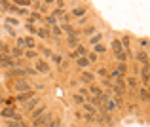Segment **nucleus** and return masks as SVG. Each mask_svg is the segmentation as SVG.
<instances>
[{"label":"nucleus","mask_w":150,"mask_h":127,"mask_svg":"<svg viewBox=\"0 0 150 127\" xmlns=\"http://www.w3.org/2000/svg\"><path fill=\"white\" fill-rule=\"evenodd\" d=\"M48 123H51V116H50V114H42V116L34 118V121H33L34 127H44V125H48Z\"/></svg>","instance_id":"nucleus-1"},{"label":"nucleus","mask_w":150,"mask_h":127,"mask_svg":"<svg viewBox=\"0 0 150 127\" xmlns=\"http://www.w3.org/2000/svg\"><path fill=\"white\" fill-rule=\"evenodd\" d=\"M15 91H17V93H29L30 85L27 84L25 80H17V82H15Z\"/></svg>","instance_id":"nucleus-2"},{"label":"nucleus","mask_w":150,"mask_h":127,"mask_svg":"<svg viewBox=\"0 0 150 127\" xmlns=\"http://www.w3.org/2000/svg\"><path fill=\"white\" fill-rule=\"evenodd\" d=\"M2 116L8 118V120H19V114H15L11 108H4L2 110Z\"/></svg>","instance_id":"nucleus-3"},{"label":"nucleus","mask_w":150,"mask_h":127,"mask_svg":"<svg viewBox=\"0 0 150 127\" xmlns=\"http://www.w3.org/2000/svg\"><path fill=\"white\" fill-rule=\"evenodd\" d=\"M0 65H2V66H6V68H13V66H15V63L11 61V59L2 57V59H0Z\"/></svg>","instance_id":"nucleus-4"},{"label":"nucleus","mask_w":150,"mask_h":127,"mask_svg":"<svg viewBox=\"0 0 150 127\" xmlns=\"http://www.w3.org/2000/svg\"><path fill=\"white\" fill-rule=\"evenodd\" d=\"M148 68H150V66H148V65H144V66H143V70H141V76H143V84H144V85L148 84Z\"/></svg>","instance_id":"nucleus-5"},{"label":"nucleus","mask_w":150,"mask_h":127,"mask_svg":"<svg viewBox=\"0 0 150 127\" xmlns=\"http://www.w3.org/2000/svg\"><path fill=\"white\" fill-rule=\"evenodd\" d=\"M36 106H38V99H36V97H33V101L25 102V108H27V110H34Z\"/></svg>","instance_id":"nucleus-6"},{"label":"nucleus","mask_w":150,"mask_h":127,"mask_svg":"<svg viewBox=\"0 0 150 127\" xmlns=\"http://www.w3.org/2000/svg\"><path fill=\"white\" fill-rule=\"evenodd\" d=\"M44 110H46V106H36V108L33 110V118H38V116H42V114H44Z\"/></svg>","instance_id":"nucleus-7"},{"label":"nucleus","mask_w":150,"mask_h":127,"mask_svg":"<svg viewBox=\"0 0 150 127\" xmlns=\"http://www.w3.org/2000/svg\"><path fill=\"white\" fill-rule=\"evenodd\" d=\"M137 61H139V63H144V65H146V63H148V55L146 53H137Z\"/></svg>","instance_id":"nucleus-8"},{"label":"nucleus","mask_w":150,"mask_h":127,"mask_svg":"<svg viewBox=\"0 0 150 127\" xmlns=\"http://www.w3.org/2000/svg\"><path fill=\"white\" fill-rule=\"evenodd\" d=\"M8 125H10V127H27V125L23 123L21 120H13V121H8Z\"/></svg>","instance_id":"nucleus-9"},{"label":"nucleus","mask_w":150,"mask_h":127,"mask_svg":"<svg viewBox=\"0 0 150 127\" xmlns=\"http://www.w3.org/2000/svg\"><path fill=\"white\" fill-rule=\"evenodd\" d=\"M30 97H33V93H30V91H29V93H23V95H17V101H19V102H25L27 99H30Z\"/></svg>","instance_id":"nucleus-10"},{"label":"nucleus","mask_w":150,"mask_h":127,"mask_svg":"<svg viewBox=\"0 0 150 127\" xmlns=\"http://www.w3.org/2000/svg\"><path fill=\"white\" fill-rule=\"evenodd\" d=\"M10 55H11V57H21L23 51L19 49V47H13V49H10Z\"/></svg>","instance_id":"nucleus-11"},{"label":"nucleus","mask_w":150,"mask_h":127,"mask_svg":"<svg viewBox=\"0 0 150 127\" xmlns=\"http://www.w3.org/2000/svg\"><path fill=\"white\" fill-rule=\"evenodd\" d=\"M112 47H114V51H116V53L124 51V49H122V44H120V40H114V42H112Z\"/></svg>","instance_id":"nucleus-12"},{"label":"nucleus","mask_w":150,"mask_h":127,"mask_svg":"<svg viewBox=\"0 0 150 127\" xmlns=\"http://www.w3.org/2000/svg\"><path fill=\"white\" fill-rule=\"evenodd\" d=\"M78 65H80L82 68H86V66L89 65V61H88V59H86V57H78Z\"/></svg>","instance_id":"nucleus-13"},{"label":"nucleus","mask_w":150,"mask_h":127,"mask_svg":"<svg viewBox=\"0 0 150 127\" xmlns=\"http://www.w3.org/2000/svg\"><path fill=\"white\" fill-rule=\"evenodd\" d=\"M25 70H10V76H19V78H21V76H25Z\"/></svg>","instance_id":"nucleus-14"},{"label":"nucleus","mask_w":150,"mask_h":127,"mask_svg":"<svg viewBox=\"0 0 150 127\" xmlns=\"http://www.w3.org/2000/svg\"><path fill=\"white\" fill-rule=\"evenodd\" d=\"M36 68L40 70V72H48V65H46V63H42V61L36 65Z\"/></svg>","instance_id":"nucleus-15"},{"label":"nucleus","mask_w":150,"mask_h":127,"mask_svg":"<svg viewBox=\"0 0 150 127\" xmlns=\"http://www.w3.org/2000/svg\"><path fill=\"white\" fill-rule=\"evenodd\" d=\"M84 53H86V47H84V46H78V47H76V51H74L72 55L76 57V55H84Z\"/></svg>","instance_id":"nucleus-16"},{"label":"nucleus","mask_w":150,"mask_h":127,"mask_svg":"<svg viewBox=\"0 0 150 127\" xmlns=\"http://www.w3.org/2000/svg\"><path fill=\"white\" fill-rule=\"evenodd\" d=\"M82 80H84V82H93V74L84 72V74H82Z\"/></svg>","instance_id":"nucleus-17"},{"label":"nucleus","mask_w":150,"mask_h":127,"mask_svg":"<svg viewBox=\"0 0 150 127\" xmlns=\"http://www.w3.org/2000/svg\"><path fill=\"white\" fill-rule=\"evenodd\" d=\"M69 44H70V46H78V38H76V34L69 36Z\"/></svg>","instance_id":"nucleus-18"},{"label":"nucleus","mask_w":150,"mask_h":127,"mask_svg":"<svg viewBox=\"0 0 150 127\" xmlns=\"http://www.w3.org/2000/svg\"><path fill=\"white\" fill-rule=\"evenodd\" d=\"M101 34H95V36H93V38H89V42H91V44H95V46H97V44H99L101 42Z\"/></svg>","instance_id":"nucleus-19"},{"label":"nucleus","mask_w":150,"mask_h":127,"mask_svg":"<svg viewBox=\"0 0 150 127\" xmlns=\"http://www.w3.org/2000/svg\"><path fill=\"white\" fill-rule=\"evenodd\" d=\"M141 101H148V91L144 89V87L141 89Z\"/></svg>","instance_id":"nucleus-20"},{"label":"nucleus","mask_w":150,"mask_h":127,"mask_svg":"<svg viewBox=\"0 0 150 127\" xmlns=\"http://www.w3.org/2000/svg\"><path fill=\"white\" fill-rule=\"evenodd\" d=\"M101 120L105 121V123H112V118L110 116H106V112H103V116H101Z\"/></svg>","instance_id":"nucleus-21"},{"label":"nucleus","mask_w":150,"mask_h":127,"mask_svg":"<svg viewBox=\"0 0 150 127\" xmlns=\"http://www.w3.org/2000/svg\"><path fill=\"white\" fill-rule=\"evenodd\" d=\"M38 36H40V38H48V36H50V32H48L46 29H40V30H38Z\"/></svg>","instance_id":"nucleus-22"},{"label":"nucleus","mask_w":150,"mask_h":127,"mask_svg":"<svg viewBox=\"0 0 150 127\" xmlns=\"http://www.w3.org/2000/svg\"><path fill=\"white\" fill-rule=\"evenodd\" d=\"M63 29H65L67 32L70 34V36H72V34H76V32H74V29H72V27H70V25H63Z\"/></svg>","instance_id":"nucleus-23"},{"label":"nucleus","mask_w":150,"mask_h":127,"mask_svg":"<svg viewBox=\"0 0 150 127\" xmlns=\"http://www.w3.org/2000/svg\"><path fill=\"white\" fill-rule=\"evenodd\" d=\"M10 6H11V4L6 2V0H4V2H0V10H10Z\"/></svg>","instance_id":"nucleus-24"},{"label":"nucleus","mask_w":150,"mask_h":127,"mask_svg":"<svg viewBox=\"0 0 150 127\" xmlns=\"http://www.w3.org/2000/svg\"><path fill=\"white\" fill-rule=\"evenodd\" d=\"M125 68H127V66H125V65H120V66H118V68H116L118 76H120V74H124V72H125Z\"/></svg>","instance_id":"nucleus-25"},{"label":"nucleus","mask_w":150,"mask_h":127,"mask_svg":"<svg viewBox=\"0 0 150 127\" xmlns=\"http://www.w3.org/2000/svg\"><path fill=\"white\" fill-rule=\"evenodd\" d=\"M86 13V8H76L74 10V15H84Z\"/></svg>","instance_id":"nucleus-26"},{"label":"nucleus","mask_w":150,"mask_h":127,"mask_svg":"<svg viewBox=\"0 0 150 127\" xmlns=\"http://www.w3.org/2000/svg\"><path fill=\"white\" fill-rule=\"evenodd\" d=\"M46 23H48V25H55L57 21H55V17H53V15H50V17H46Z\"/></svg>","instance_id":"nucleus-27"},{"label":"nucleus","mask_w":150,"mask_h":127,"mask_svg":"<svg viewBox=\"0 0 150 127\" xmlns=\"http://www.w3.org/2000/svg\"><path fill=\"white\" fill-rule=\"evenodd\" d=\"M25 44H27V46L30 47V49L34 47V40H33V38H25Z\"/></svg>","instance_id":"nucleus-28"},{"label":"nucleus","mask_w":150,"mask_h":127,"mask_svg":"<svg viewBox=\"0 0 150 127\" xmlns=\"http://www.w3.org/2000/svg\"><path fill=\"white\" fill-rule=\"evenodd\" d=\"M15 6H30V2H29V0H17Z\"/></svg>","instance_id":"nucleus-29"},{"label":"nucleus","mask_w":150,"mask_h":127,"mask_svg":"<svg viewBox=\"0 0 150 127\" xmlns=\"http://www.w3.org/2000/svg\"><path fill=\"white\" fill-rule=\"evenodd\" d=\"M116 57L120 59V61H125V57H127V53H124V51H120V53H116Z\"/></svg>","instance_id":"nucleus-30"},{"label":"nucleus","mask_w":150,"mask_h":127,"mask_svg":"<svg viewBox=\"0 0 150 127\" xmlns=\"http://www.w3.org/2000/svg\"><path fill=\"white\" fill-rule=\"evenodd\" d=\"M74 101H76V104H82V102H84V97H82V95H76Z\"/></svg>","instance_id":"nucleus-31"},{"label":"nucleus","mask_w":150,"mask_h":127,"mask_svg":"<svg viewBox=\"0 0 150 127\" xmlns=\"http://www.w3.org/2000/svg\"><path fill=\"white\" fill-rule=\"evenodd\" d=\"M95 51H99V53H103V51H105V46H101V44H97V46H95Z\"/></svg>","instance_id":"nucleus-32"},{"label":"nucleus","mask_w":150,"mask_h":127,"mask_svg":"<svg viewBox=\"0 0 150 127\" xmlns=\"http://www.w3.org/2000/svg\"><path fill=\"white\" fill-rule=\"evenodd\" d=\"M93 30H95L93 27H86V30H84V32H86V34H93Z\"/></svg>","instance_id":"nucleus-33"},{"label":"nucleus","mask_w":150,"mask_h":127,"mask_svg":"<svg viewBox=\"0 0 150 127\" xmlns=\"http://www.w3.org/2000/svg\"><path fill=\"white\" fill-rule=\"evenodd\" d=\"M53 34H55V36H59V34H61V29H59V27H53Z\"/></svg>","instance_id":"nucleus-34"},{"label":"nucleus","mask_w":150,"mask_h":127,"mask_svg":"<svg viewBox=\"0 0 150 127\" xmlns=\"http://www.w3.org/2000/svg\"><path fill=\"white\" fill-rule=\"evenodd\" d=\"M25 55H27V57H36V53H34V51H33V49H30V51H27V53H25Z\"/></svg>","instance_id":"nucleus-35"},{"label":"nucleus","mask_w":150,"mask_h":127,"mask_svg":"<svg viewBox=\"0 0 150 127\" xmlns=\"http://www.w3.org/2000/svg\"><path fill=\"white\" fill-rule=\"evenodd\" d=\"M17 46H25V38H17Z\"/></svg>","instance_id":"nucleus-36"},{"label":"nucleus","mask_w":150,"mask_h":127,"mask_svg":"<svg viewBox=\"0 0 150 127\" xmlns=\"http://www.w3.org/2000/svg\"><path fill=\"white\" fill-rule=\"evenodd\" d=\"M95 59H97V55H95V53H89V57H88V61H95Z\"/></svg>","instance_id":"nucleus-37"},{"label":"nucleus","mask_w":150,"mask_h":127,"mask_svg":"<svg viewBox=\"0 0 150 127\" xmlns=\"http://www.w3.org/2000/svg\"><path fill=\"white\" fill-rule=\"evenodd\" d=\"M91 93H93V95H101V91L97 89V87H91Z\"/></svg>","instance_id":"nucleus-38"},{"label":"nucleus","mask_w":150,"mask_h":127,"mask_svg":"<svg viewBox=\"0 0 150 127\" xmlns=\"http://www.w3.org/2000/svg\"><path fill=\"white\" fill-rule=\"evenodd\" d=\"M8 23H10V25H17V19H11L10 17V19H8Z\"/></svg>","instance_id":"nucleus-39"},{"label":"nucleus","mask_w":150,"mask_h":127,"mask_svg":"<svg viewBox=\"0 0 150 127\" xmlns=\"http://www.w3.org/2000/svg\"><path fill=\"white\" fill-rule=\"evenodd\" d=\"M2 46H4V44H2V42H0V49H2Z\"/></svg>","instance_id":"nucleus-40"},{"label":"nucleus","mask_w":150,"mask_h":127,"mask_svg":"<svg viewBox=\"0 0 150 127\" xmlns=\"http://www.w3.org/2000/svg\"><path fill=\"white\" fill-rule=\"evenodd\" d=\"M0 102H2V99H0Z\"/></svg>","instance_id":"nucleus-41"}]
</instances>
